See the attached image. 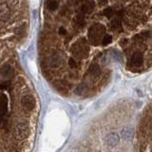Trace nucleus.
I'll use <instances>...</instances> for the list:
<instances>
[{
  "label": "nucleus",
  "mask_w": 152,
  "mask_h": 152,
  "mask_svg": "<svg viewBox=\"0 0 152 152\" xmlns=\"http://www.w3.org/2000/svg\"><path fill=\"white\" fill-rule=\"evenodd\" d=\"M111 42H112V36L110 34H108V33H106L104 38H103V40H102V46H108V45H110L111 44Z\"/></svg>",
  "instance_id": "obj_8"
},
{
  "label": "nucleus",
  "mask_w": 152,
  "mask_h": 152,
  "mask_svg": "<svg viewBox=\"0 0 152 152\" xmlns=\"http://www.w3.org/2000/svg\"><path fill=\"white\" fill-rule=\"evenodd\" d=\"M119 142H120V136H119V134L116 133V132H111V133H109L106 138V145L110 147H117Z\"/></svg>",
  "instance_id": "obj_3"
},
{
  "label": "nucleus",
  "mask_w": 152,
  "mask_h": 152,
  "mask_svg": "<svg viewBox=\"0 0 152 152\" xmlns=\"http://www.w3.org/2000/svg\"><path fill=\"white\" fill-rule=\"evenodd\" d=\"M58 32H59V34L60 35H65V34H66L67 33V31L66 30H65V28H60L59 29V31H58Z\"/></svg>",
  "instance_id": "obj_11"
},
{
  "label": "nucleus",
  "mask_w": 152,
  "mask_h": 152,
  "mask_svg": "<svg viewBox=\"0 0 152 152\" xmlns=\"http://www.w3.org/2000/svg\"><path fill=\"white\" fill-rule=\"evenodd\" d=\"M1 73L4 75L5 77H9L11 76L12 74V69L10 65H4L2 67V70H1Z\"/></svg>",
  "instance_id": "obj_7"
},
{
  "label": "nucleus",
  "mask_w": 152,
  "mask_h": 152,
  "mask_svg": "<svg viewBox=\"0 0 152 152\" xmlns=\"http://www.w3.org/2000/svg\"><path fill=\"white\" fill-rule=\"evenodd\" d=\"M10 17V8L7 3H0V20L6 21Z\"/></svg>",
  "instance_id": "obj_4"
},
{
  "label": "nucleus",
  "mask_w": 152,
  "mask_h": 152,
  "mask_svg": "<svg viewBox=\"0 0 152 152\" xmlns=\"http://www.w3.org/2000/svg\"><path fill=\"white\" fill-rule=\"evenodd\" d=\"M29 133H30V129L24 123H19L14 128V136L17 140H24L29 136Z\"/></svg>",
  "instance_id": "obj_1"
},
{
  "label": "nucleus",
  "mask_w": 152,
  "mask_h": 152,
  "mask_svg": "<svg viewBox=\"0 0 152 152\" xmlns=\"http://www.w3.org/2000/svg\"><path fill=\"white\" fill-rule=\"evenodd\" d=\"M8 110V97L4 93H0V113L2 116L6 114Z\"/></svg>",
  "instance_id": "obj_5"
},
{
  "label": "nucleus",
  "mask_w": 152,
  "mask_h": 152,
  "mask_svg": "<svg viewBox=\"0 0 152 152\" xmlns=\"http://www.w3.org/2000/svg\"><path fill=\"white\" fill-rule=\"evenodd\" d=\"M20 104L26 110H32V108H33L35 106V100L33 98V96L25 95L21 98Z\"/></svg>",
  "instance_id": "obj_2"
},
{
  "label": "nucleus",
  "mask_w": 152,
  "mask_h": 152,
  "mask_svg": "<svg viewBox=\"0 0 152 152\" xmlns=\"http://www.w3.org/2000/svg\"><path fill=\"white\" fill-rule=\"evenodd\" d=\"M47 5V8L48 10H50V11H54V10H56L58 8V5H59V3L57 1H48L46 3Z\"/></svg>",
  "instance_id": "obj_9"
},
{
  "label": "nucleus",
  "mask_w": 152,
  "mask_h": 152,
  "mask_svg": "<svg viewBox=\"0 0 152 152\" xmlns=\"http://www.w3.org/2000/svg\"><path fill=\"white\" fill-rule=\"evenodd\" d=\"M50 62L51 67H58L62 63V57L60 56V54L58 53H53L52 55L50 56Z\"/></svg>",
  "instance_id": "obj_6"
},
{
  "label": "nucleus",
  "mask_w": 152,
  "mask_h": 152,
  "mask_svg": "<svg viewBox=\"0 0 152 152\" xmlns=\"http://www.w3.org/2000/svg\"><path fill=\"white\" fill-rule=\"evenodd\" d=\"M9 86H10V83L5 82V83H3L2 85H0V88L3 89H9Z\"/></svg>",
  "instance_id": "obj_10"
}]
</instances>
